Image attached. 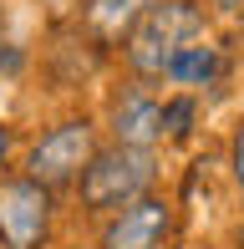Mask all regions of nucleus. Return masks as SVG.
<instances>
[{
	"label": "nucleus",
	"instance_id": "11",
	"mask_svg": "<svg viewBox=\"0 0 244 249\" xmlns=\"http://www.w3.org/2000/svg\"><path fill=\"white\" fill-rule=\"evenodd\" d=\"M234 249H244V224H239V234H234Z\"/></svg>",
	"mask_w": 244,
	"mask_h": 249
},
{
	"label": "nucleus",
	"instance_id": "8",
	"mask_svg": "<svg viewBox=\"0 0 244 249\" xmlns=\"http://www.w3.org/2000/svg\"><path fill=\"white\" fill-rule=\"evenodd\" d=\"M153 5H158V0H87L82 20H87V31H92V36H102V41H122V36H127V31L153 10Z\"/></svg>",
	"mask_w": 244,
	"mask_h": 249
},
{
	"label": "nucleus",
	"instance_id": "12",
	"mask_svg": "<svg viewBox=\"0 0 244 249\" xmlns=\"http://www.w3.org/2000/svg\"><path fill=\"white\" fill-rule=\"evenodd\" d=\"M0 158H5V132H0Z\"/></svg>",
	"mask_w": 244,
	"mask_h": 249
},
{
	"label": "nucleus",
	"instance_id": "5",
	"mask_svg": "<svg viewBox=\"0 0 244 249\" xmlns=\"http://www.w3.org/2000/svg\"><path fill=\"white\" fill-rule=\"evenodd\" d=\"M173 234V198L158 188L102 219V249H163Z\"/></svg>",
	"mask_w": 244,
	"mask_h": 249
},
{
	"label": "nucleus",
	"instance_id": "6",
	"mask_svg": "<svg viewBox=\"0 0 244 249\" xmlns=\"http://www.w3.org/2000/svg\"><path fill=\"white\" fill-rule=\"evenodd\" d=\"M107 127H112V142H122V148H158L163 142V97L132 76V87H122L112 102Z\"/></svg>",
	"mask_w": 244,
	"mask_h": 249
},
{
	"label": "nucleus",
	"instance_id": "3",
	"mask_svg": "<svg viewBox=\"0 0 244 249\" xmlns=\"http://www.w3.org/2000/svg\"><path fill=\"white\" fill-rule=\"evenodd\" d=\"M97 148H102V142H97V122L92 117H66L56 127H46L26 148L20 173L36 178V183L51 188V194H61V188H76V178H82V168L92 163Z\"/></svg>",
	"mask_w": 244,
	"mask_h": 249
},
{
	"label": "nucleus",
	"instance_id": "10",
	"mask_svg": "<svg viewBox=\"0 0 244 249\" xmlns=\"http://www.w3.org/2000/svg\"><path fill=\"white\" fill-rule=\"evenodd\" d=\"M5 51H10V20H5V5H0V61H5Z\"/></svg>",
	"mask_w": 244,
	"mask_h": 249
},
{
	"label": "nucleus",
	"instance_id": "2",
	"mask_svg": "<svg viewBox=\"0 0 244 249\" xmlns=\"http://www.w3.org/2000/svg\"><path fill=\"white\" fill-rule=\"evenodd\" d=\"M158 183V153L153 148H122V142H107V148L92 153V163L76 178V203L92 219H107V213L127 209L132 198L153 194Z\"/></svg>",
	"mask_w": 244,
	"mask_h": 249
},
{
	"label": "nucleus",
	"instance_id": "1",
	"mask_svg": "<svg viewBox=\"0 0 244 249\" xmlns=\"http://www.w3.org/2000/svg\"><path fill=\"white\" fill-rule=\"evenodd\" d=\"M204 36H209V16H204L198 0H158V5L122 36V61H127V71L138 76V82L153 87Z\"/></svg>",
	"mask_w": 244,
	"mask_h": 249
},
{
	"label": "nucleus",
	"instance_id": "9",
	"mask_svg": "<svg viewBox=\"0 0 244 249\" xmlns=\"http://www.w3.org/2000/svg\"><path fill=\"white\" fill-rule=\"evenodd\" d=\"M229 173H234V188H239V198H244V127L229 138Z\"/></svg>",
	"mask_w": 244,
	"mask_h": 249
},
{
	"label": "nucleus",
	"instance_id": "7",
	"mask_svg": "<svg viewBox=\"0 0 244 249\" xmlns=\"http://www.w3.org/2000/svg\"><path fill=\"white\" fill-rule=\"evenodd\" d=\"M219 76H224V46L204 36V41H193V46H188L178 61L168 66V76H163V82H173L178 92H188V97H193L198 87H214Z\"/></svg>",
	"mask_w": 244,
	"mask_h": 249
},
{
	"label": "nucleus",
	"instance_id": "4",
	"mask_svg": "<svg viewBox=\"0 0 244 249\" xmlns=\"http://www.w3.org/2000/svg\"><path fill=\"white\" fill-rule=\"evenodd\" d=\"M56 224V194L36 178H0V249H46Z\"/></svg>",
	"mask_w": 244,
	"mask_h": 249
}]
</instances>
